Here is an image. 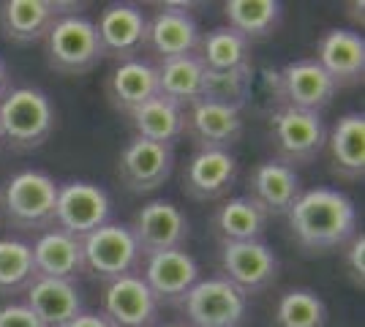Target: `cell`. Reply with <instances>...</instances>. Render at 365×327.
<instances>
[{"label": "cell", "mask_w": 365, "mask_h": 327, "mask_svg": "<svg viewBox=\"0 0 365 327\" xmlns=\"http://www.w3.org/2000/svg\"><path fill=\"white\" fill-rule=\"evenodd\" d=\"M294 243L303 254H330L357 234V207L338 188H308L287 213Z\"/></svg>", "instance_id": "obj_1"}, {"label": "cell", "mask_w": 365, "mask_h": 327, "mask_svg": "<svg viewBox=\"0 0 365 327\" xmlns=\"http://www.w3.org/2000/svg\"><path fill=\"white\" fill-rule=\"evenodd\" d=\"M55 131V107L38 88H14L0 98V134L14 153L38 150Z\"/></svg>", "instance_id": "obj_2"}, {"label": "cell", "mask_w": 365, "mask_h": 327, "mask_svg": "<svg viewBox=\"0 0 365 327\" xmlns=\"http://www.w3.org/2000/svg\"><path fill=\"white\" fill-rule=\"evenodd\" d=\"M58 188L61 183L41 170L16 172L0 194V213L19 232H46L55 227Z\"/></svg>", "instance_id": "obj_3"}, {"label": "cell", "mask_w": 365, "mask_h": 327, "mask_svg": "<svg viewBox=\"0 0 365 327\" xmlns=\"http://www.w3.org/2000/svg\"><path fill=\"white\" fill-rule=\"evenodd\" d=\"M46 63L63 77H79L93 71L101 55L93 19L82 14H63L44 38Z\"/></svg>", "instance_id": "obj_4"}, {"label": "cell", "mask_w": 365, "mask_h": 327, "mask_svg": "<svg viewBox=\"0 0 365 327\" xmlns=\"http://www.w3.org/2000/svg\"><path fill=\"white\" fill-rule=\"evenodd\" d=\"M79 246H82V273H91L93 279L104 284L137 273L139 259H142L137 240L125 224L109 221L101 229L82 237Z\"/></svg>", "instance_id": "obj_5"}, {"label": "cell", "mask_w": 365, "mask_h": 327, "mask_svg": "<svg viewBox=\"0 0 365 327\" xmlns=\"http://www.w3.org/2000/svg\"><path fill=\"white\" fill-rule=\"evenodd\" d=\"M270 140L275 145L278 161L289 167H303L324 150L327 125L317 112L278 107L270 115Z\"/></svg>", "instance_id": "obj_6"}, {"label": "cell", "mask_w": 365, "mask_h": 327, "mask_svg": "<svg viewBox=\"0 0 365 327\" xmlns=\"http://www.w3.org/2000/svg\"><path fill=\"white\" fill-rule=\"evenodd\" d=\"M182 308L188 327H243L248 319V297L224 276H215L199 279L182 300Z\"/></svg>", "instance_id": "obj_7"}, {"label": "cell", "mask_w": 365, "mask_h": 327, "mask_svg": "<svg viewBox=\"0 0 365 327\" xmlns=\"http://www.w3.org/2000/svg\"><path fill=\"white\" fill-rule=\"evenodd\" d=\"M112 218V199L96 183H63L58 188V207H55V227L76 240L101 229Z\"/></svg>", "instance_id": "obj_8"}, {"label": "cell", "mask_w": 365, "mask_h": 327, "mask_svg": "<svg viewBox=\"0 0 365 327\" xmlns=\"http://www.w3.org/2000/svg\"><path fill=\"white\" fill-rule=\"evenodd\" d=\"M188 9L191 3H161L158 11L148 16L145 49L155 55V63L191 58L197 52L202 31Z\"/></svg>", "instance_id": "obj_9"}, {"label": "cell", "mask_w": 365, "mask_h": 327, "mask_svg": "<svg viewBox=\"0 0 365 327\" xmlns=\"http://www.w3.org/2000/svg\"><path fill=\"white\" fill-rule=\"evenodd\" d=\"M218 259H221L224 279L235 284L245 297L273 286V281L281 273V262L264 240L224 243L218 251Z\"/></svg>", "instance_id": "obj_10"}, {"label": "cell", "mask_w": 365, "mask_h": 327, "mask_svg": "<svg viewBox=\"0 0 365 327\" xmlns=\"http://www.w3.org/2000/svg\"><path fill=\"white\" fill-rule=\"evenodd\" d=\"M158 311L161 306L139 273L109 281L101 295V319L109 327H155Z\"/></svg>", "instance_id": "obj_11"}, {"label": "cell", "mask_w": 365, "mask_h": 327, "mask_svg": "<svg viewBox=\"0 0 365 327\" xmlns=\"http://www.w3.org/2000/svg\"><path fill=\"white\" fill-rule=\"evenodd\" d=\"M175 147L134 137L118 156V177L131 194H150L172 177Z\"/></svg>", "instance_id": "obj_12"}, {"label": "cell", "mask_w": 365, "mask_h": 327, "mask_svg": "<svg viewBox=\"0 0 365 327\" xmlns=\"http://www.w3.org/2000/svg\"><path fill=\"white\" fill-rule=\"evenodd\" d=\"M128 229L137 240L139 254L153 256L161 251H175L185 246L188 218L178 204L167 202V199H153L139 207Z\"/></svg>", "instance_id": "obj_13"}, {"label": "cell", "mask_w": 365, "mask_h": 327, "mask_svg": "<svg viewBox=\"0 0 365 327\" xmlns=\"http://www.w3.org/2000/svg\"><path fill=\"white\" fill-rule=\"evenodd\" d=\"M278 82V101L281 107L305 109V112H317L327 109L335 98V82L330 74L322 68L314 58L303 61H292L281 68V74H273Z\"/></svg>", "instance_id": "obj_14"}, {"label": "cell", "mask_w": 365, "mask_h": 327, "mask_svg": "<svg viewBox=\"0 0 365 327\" xmlns=\"http://www.w3.org/2000/svg\"><path fill=\"white\" fill-rule=\"evenodd\" d=\"M93 25L98 33L104 58H115L118 63H123L142 55L145 41H148V14L139 6H131V3L107 6L98 16V22Z\"/></svg>", "instance_id": "obj_15"}, {"label": "cell", "mask_w": 365, "mask_h": 327, "mask_svg": "<svg viewBox=\"0 0 365 327\" xmlns=\"http://www.w3.org/2000/svg\"><path fill=\"white\" fill-rule=\"evenodd\" d=\"M182 134L197 145V150H232V145L243 137V112L213 101H197L185 109Z\"/></svg>", "instance_id": "obj_16"}, {"label": "cell", "mask_w": 365, "mask_h": 327, "mask_svg": "<svg viewBox=\"0 0 365 327\" xmlns=\"http://www.w3.org/2000/svg\"><path fill=\"white\" fill-rule=\"evenodd\" d=\"M240 164L232 150H197L182 170V191L197 202L224 199L237 183Z\"/></svg>", "instance_id": "obj_17"}, {"label": "cell", "mask_w": 365, "mask_h": 327, "mask_svg": "<svg viewBox=\"0 0 365 327\" xmlns=\"http://www.w3.org/2000/svg\"><path fill=\"white\" fill-rule=\"evenodd\" d=\"M145 273H139L145 284L150 286L153 297L167 306H182L185 295L199 284V265L197 259L182 249L161 251L145 256Z\"/></svg>", "instance_id": "obj_18"}, {"label": "cell", "mask_w": 365, "mask_h": 327, "mask_svg": "<svg viewBox=\"0 0 365 327\" xmlns=\"http://www.w3.org/2000/svg\"><path fill=\"white\" fill-rule=\"evenodd\" d=\"M71 9L55 0H6L0 3V33L11 44H38L44 41L52 25Z\"/></svg>", "instance_id": "obj_19"}, {"label": "cell", "mask_w": 365, "mask_h": 327, "mask_svg": "<svg viewBox=\"0 0 365 327\" xmlns=\"http://www.w3.org/2000/svg\"><path fill=\"white\" fill-rule=\"evenodd\" d=\"M335 88L360 85L365 77V38L346 28H333L317 41V58Z\"/></svg>", "instance_id": "obj_20"}, {"label": "cell", "mask_w": 365, "mask_h": 327, "mask_svg": "<svg viewBox=\"0 0 365 327\" xmlns=\"http://www.w3.org/2000/svg\"><path fill=\"white\" fill-rule=\"evenodd\" d=\"M300 194H303V186L294 167L278 158H267L251 172L245 197H251L267 216H287Z\"/></svg>", "instance_id": "obj_21"}, {"label": "cell", "mask_w": 365, "mask_h": 327, "mask_svg": "<svg viewBox=\"0 0 365 327\" xmlns=\"http://www.w3.org/2000/svg\"><path fill=\"white\" fill-rule=\"evenodd\" d=\"M25 292H28L25 306L31 308L41 327H66L85 311L82 308L85 303H82V295H79L74 281L38 279L36 276V281Z\"/></svg>", "instance_id": "obj_22"}, {"label": "cell", "mask_w": 365, "mask_h": 327, "mask_svg": "<svg viewBox=\"0 0 365 327\" xmlns=\"http://www.w3.org/2000/svg\"><path fill=\"white\" fill-rule=\"evenodd\" d=\"M324 150L330 156V170L344 180H363L365 175V115L349 112L338 118L327 134Z\"/></svg>", "instance_id": "obj_23"}, {"label": "cell", "mask_w": 365, "mask_h": 327, "mask_svg": "<svg viewBox=\"0 0 365 327\" xmlns=\"http://www.w3.org/2000/svg\"><path fill=\"white\" fill-rule=\"evenodd\" d=\"M158 95V85H155V63L145 61V58H131L123 61L112 68L107 77V98L109 104L131 115L145 101H150Z\"/></svg>", "instance_id": "obj_24"}, {"label": "cell", "mask_w": 365, "mask_h": 327, "mask_svg": "<svg viewBox=\"0 0 365 327\" xmlns=\"http://www.w3.org/2000/svg\"><path fill=\"white\" fill-rule=\"evenodd\" d=\"M33 249V265L38 279L74 281L82 273V246L71 234L55 229H46L36 237Z\"/></svg>", "instance_id": "obj_25"}, {"label": "cell", "mask_w": 365, "mask_h": 327, "mask_svg": "<svg viewBox=\"0 0 365 327\" xmlns=\"http://www.w3.org/2000/svg\"><path fill=\"white\" fill-rule=\"evenodd\" d=\"M267 213L251 197H232L213 213V234L218 243H248L262 240L267 232Z\"/></svg>", "instance_id": "obj_26"}, {"label": "cell", "mask_w": 365, "mask_h": 327, "mask_svg": "<svg viewBox=\"0 0 365 327\" xmlns=\"http://www.w3.org/2000/svg\"><path fill=\"white\" fill-rule=\"evenodd\" d=\"M227 28L240 33L248 44L275 36L284 22V6L278 0H229L224 3Z\"/></svg>", "instance_id": "obj_27"}, {"label": "cell", "mask_w": 365, "mask_h": 327, "mask_svg": "<svg viewBox=\"0 0 365 327\" xmlns=\"http://www.w3.org/2000/svg\"><path fill=\"white\" fill-rule=\"evenodd\" d=\"M155 85L158 95L167 98L180 109H188L191 104L202 101L205 90V66L191 55V58H178V61L155 63Z\"/></svg>", "instance_id": "obj_28"}, {"label": "cell", "mask_w": 365, "mask_h": 327, "mask_svg": "<svg viewBox=\"0 0 365 327\" xmlns=\"http://www.w3.org/2000/svg\"><path fill=\"white\" fill-rule=\"evenodd\" d=\"M128 118H131L137 137L175 147V142L182 137L185 109H180L178 104L167 101V98H161V95H155L150 101H145L139 109H134Z\"/></svg>", "instance_id": "obj_29"}, {"label": "cell", "mask_w": 365, "mask_h": 327, "mask_svg": "<svg viewBox=\"0 0 365 327\" xmlns=\"http://www.w3.org/2000/svg\"><path fill=\"white\" fill-rule=\"evenodd\" d=\"M194 58L205 66V71H235L251 66V44L240 33L221 25L199 38Z\"/></svg>", "instance_id": "obj_30"}, {"label": "cell", "mask_w": 365, "mask_h": 327, "mask_svg": "<svg viewBox=\"0 0 365 327\" xmlns=\"http://www.w3.org/2000/svg\"><path fill=\"white\" fill-rule=\"evenodd\" d=\"M36 281V265H33L31 243L3 237L0 240V297L16 295L28 289Z\"/></svg>", "instance_id": "obj_31"}, {"label": "cell", "mask_w": 365, "mask_h": 327, "mask_svg": "<svg viewBox=\"0 0 365 327\" xmlns=\"http://www.w3.org/2000/svg\"><path fill=\"white\" fill-rule=\"evenodd\" d=\"M327 306L311 289H289L275 306V327H324Z\"/></svg>", "instance_id": "obj_32"}, {"label": "cell", "mask_w": 365, "mask_h": 327, "mask_svg": "<svg viewBox=\"0 0 365 327\" xmlns=\"http://www.w3.org/2000/svg\"><path fill=\"white\" fill-rule=\"evenodd\" d=\"M254 88V68H235V71H205V90L202 101H213L232 109H243V104L251 98Z\"/></svg>", "instance_id": "obj_33"}, {"label": "cell", "mask_w": 365, "mask_h": 327, "mask_svg": "<svg viewBox=\"0 0 365 327\" xmlns=\"http://www.w3.org/2000/svg\"><path fill=\"white\" fill-rule=\"evenodd\" d=\"M344 265H346V273H349V279L354 281V286L363 289V279H365V237L363 234H354L349 243H346Z\"/></svg>", "instance_id": "obj_34"}, {"label": "cell", "mask_w": 365, "mask_h": 327, "mask_svg": "<svg viewBox=\"0 0 365 327\" xmlns=\"http://www.w3.org/2000/svg\"><path fill=\"white\" fill-rule=\"evenodd\" d=\"M0 327H41L25 303H9L0 308Z\"/></svg>", "instance_id": "obj_35"}, {"label": "cell", "mask_w": 365, "mask_h": 327, "mask_svg": "<svg viewBox=\"0 0 365 327\" xmlns=\"http://www.w3.org/2000/svg\"><path fill=\"white\" fill-rule=\"evenodd\" d=\"M66 327H109L104 319H101V313H91V311H82L79 316H76L71 325Z\"/></svg>", "instance_id": "obj_36"}, {"label": "cell", "mask_w": 365, "mask_h": 327, "mask_svg": "<svg viewBox=\"0 0 365 327\" xmlns=\"http://www.w3.org/2000/svg\"><path fill=\"white\" fill-rule=\"evenodd\" d=\"M9 66H6V63H3V58H0V98H3V95L9 93Z\"/></svg>", "instance_id": "obj_37"}, {"label": "cell", "mask_w": 365, "mask_h": 327, "mask_svg": "<svg viewBox=\"0 0 365 327\" xmlns=\"http://www.w3.org/2000/svg\"><path fill=\"white\" fill-rule=\"evenodd\" d=\"M164 327H188V325H164Z\"/></svg>", "instance_id": "obj_38"}, {"label": "cell", "mask_w": 365, "mask_h": 327, "mask_svg": "<svg viewBox=\"0 0 365 327\" xmlns=\"http://www.w3.org/2000/svg\"><path fill=\"white\" fill-rule=\"evenodd\" d=\"M0 145H3V134H0Z\"/></svg>", "instance_id": "obj_39"}]
</instances>
